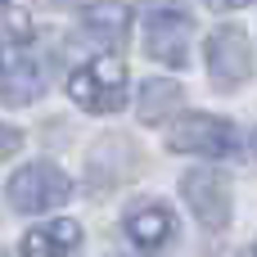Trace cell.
<instances>
[{"label":"cell","instance_id":"6da1fadb","mask_svg":"<svg viewBox=\"0 0 257 257\" xmlns=\"http://www.w3.org/2000/svg\"><path fill=\"white\" fill-rule=\"evenodd\" d=\"M167 145H172L176 154L230 158V154L239 149V131H235V122H226V117H212V113H185V117L172 122Z\"/></svg>","mask_w":257,"mask_h":257},{"label":"cell","instance_id":"7a4b0ae2","mask_svg":"<svg viewBox=\"0 0 257 257\" xmlns=\"http://www.w3.org/2000/svg\"><path fill=\"white\" fill-rule=\"evenodd\" d=\"M68 95L90 113H117L126 104V68L117 59H99L68 77Z\"/></svg>","mask_w":257,"mask_h":257},{"label":"cell","instance_id":"3957f363","mask_svg":"<svg viewBox=\"0 0 257 257\" xmlns=\"http://www.w3.org/2000/svg\"><path fill=\"white\" fill-rule=\"evenodd\" d=\"M9 203L18 208V212H50V208H59V203H68V194H72V181H68V172H59L54 163H32V167H23V172H14L9 176Z\"/></svg>","mask_w":257,"mask_h":257},{"label":"cell","instance_id":"277c9868","mask_svg":"<svg viewBox=\"0 0 257 257\" xmlns=\"http://www.w3.org/2000/svg\"><path fill=\"white\" fill-rule=\"evenodd\" d=\"M208 77L217 90H235L253 77V50L239 27H217L208 36Z\"/></svg>","mask_w":257,"mask_h":257},{"label":"cell","instance_id":"5b68a950","mask_svg":"<svg viewBox=\"0 0 257 257\" xmlns=\"http://www.w3.org/2000/svg\"><path fill=\"white\" fill-rule=\"evenodd\" d=\"M181 194L194 208L199 226H208V230H226L230 226V181L221 172H190L181 181Z\"/></svg>","mask_w":257,"mask_h":257},{"label":"cell","instance_id":"8992f818","mask_svg":"<svg viewBox=\"0 0 257 257\" xmlns=\"http://www.w3.org/2000/svg\"><path fill=\"white\" fill-rule=\"evenodd\" d=\"M190 18L185 14H149V23H145V50H149V59H158V63H167V68H185L190 63Z\"/></svg>","mask_w":257,"mask_h":257},{"label":"cell","instance_id":"52a82bcc","mask_svg":"<svg viewBox=\"0 0 257 257\" xmlns=\"http://www.w3.org/2000/svg\"><path fill=\"white\" fill-rule=\"evenodd\" d=\"M126 235H131L136 248L163 253L172 244V235H176V217L167 212V203H140V208L126 212Z\"/></svg>","mask_w":257,"mask_h":257},{"label":"cell","instance_id":"ba28073f","mask_svg":"<svg viewBox=\"0 0 257 257\" xmlns=\"http://www.w3.org/2000/svg\"><path fill=\"white\" fill-rule=\"evenodd\" d=\"M126 27H131V9L117 5V0H99V5H90L86 18H81V32H86L99 50H117V45L126 41Z\"/></svg>","mask_w":257,"mask_h":257},{"label":"cell","instance_id":"9c48e42d","mask_svg":"<svg viewBox=\"0 0 257 257\" xmlns=\"http://www.w3.org/2000/svg\"><path fill=\"white\" fill-rule=\"evenodd\" d=\"M77 244H81V226L77 221H54V226L27 230L23 244H18V253L23 257H63V253H72Z\"/></svg>","mask_w":257,"mask_h":257},{"label":"cell","instance_id":"30bf717a","mask_svg":"<svg viewBox=\"0 0 257 257\" xmlns=\"http://www.w3.org/2000/svg\"><path fill=\"white\" fill-rule=\"evenodd\" d=\"M41 90H45V72L36 59H14V68L0 77V104H9V108L41 99Z\"/></svg>","mask_w":257,"mask_h":257},{"label":"cell","instance_id":"8fae6325","mask_svg":"<svg viewBox=\"0 0 257 257\" xmlns=\"http://www.w3.org/2000/svg\"><path fill=\"white\" fill-rule=\"evenodd\" d=\"M176 104H181V86H176V81H167V77H149V81L140 86L136 117H140V122H163Z\"/></svg>","mask_w":257,"mask_h":257},{"label":"cell","instance_id":"7c38bea8","mask_svg":"<svg viewBox=\"0 0 257 257\" xmlns=\"http://www.w3.org/2000/svg\"><path fill=\"white\" fill-rule=\"evenodd\" d=\"M18 145H23V136H18L14 126H5V122H0V163H5L9 154H18Z\"/></svg>","mask_w":257,"mask_h":257},{"label":"cell","instance_id":"4fadbf2b","mask_svg":"<svg viewBox=\"0 0 257 257\" xmlns=\"http://www.w3.org/2000/svg\"><path fill=\"white\" fill-rule=\"evenodd\" d=\"M217 9H244V5H253V0H212Z\"/></svg>","mask_w":257,"mask_h":257},{"label":"cell","instance_id":"5bb4252c","mask_svg":"<svg viewBox=\"0 0 257 257\" xmlns=\"http://www.w3.org/2000/svg\"><path fill=\"white\" fill-rule=\"evenodd\" d=\"M239 257H257V248H248V253H239Z\"/></svg>","mask_w":257,"mask_h":257},{"label":"cell","instance_id":"9a60e30c","mask_svg":"<svg viewBox=\"0 0 257 257\" xmlns=\"http://www.w3.org/2000/svg\"><path fill=\"white\" fill-rule=\"evenodd\" d=\"M0 5H5V0H0Z\"/></svg>","mask_w":257,"mask_h":257}]
</instances>
